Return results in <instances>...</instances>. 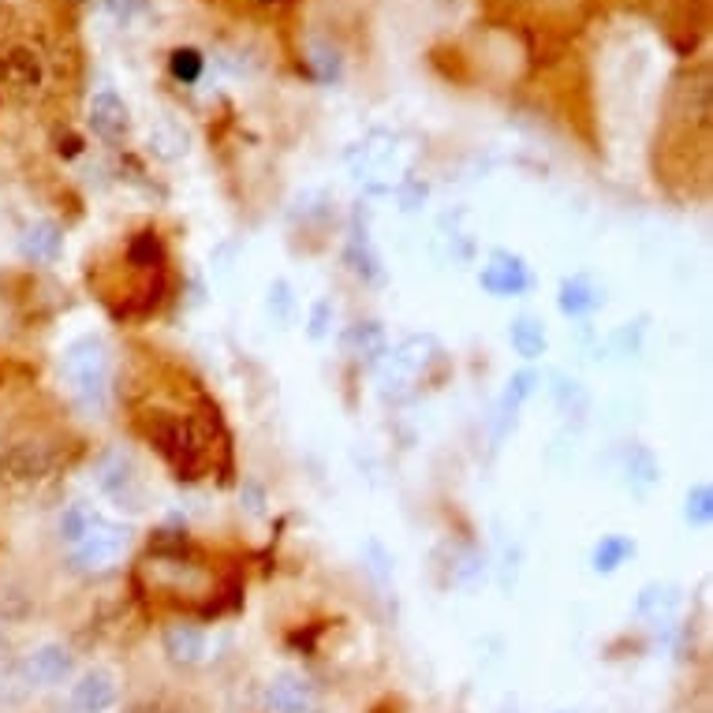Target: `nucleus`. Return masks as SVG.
Segmentation results:
<instances>
[{
  "mask_svg": "<svg viewBox=\"0 0 713 713\" xmlns=\"http://www.w3.org/2000/svg\"><path fill=\"white\" fill-rule=\"evenodd\" d=\"M266 710L269 713H310L314 710V687L303 676L284 672L266 691Z\"/></svg>",
  "mask_w": 713,
  "mask_h": 713,
  "instance_id": "11",
  "label": "nucleus"
},
{
  "mask_svg": "<svg viewBox=\"0 0 713 713\" xmlns=\"http://www.w3.org/2000/svg\"><path fill=\"white\" fill-rule=\"evenodd\" d=\"M161 646H165L169 661H176V665H198V661L206 658V635H202L195 624H172V628H165V635H161Z\"/></svg>",
  "mask_w": 713,
  "mask_h": 713,
  "instance_id": "14",
  "label": "nucleus"
},
{
  "mask_svg": "<svg viewBox=\"0 0 713 713\" xmlns=\"http://www.w3.org/2000/svg\"><path fill=\"white\" fill-rule=\"evenodd\" d=\"M340 344H344V352H348L352 359H359V363H381L385 352H389V336H385V329L378 322L352 325V329L344 333Z\"/></svg>",
  "mask_w": 713,
  "mask_h": 713,
  "instance_id": "13",
  "label": "nucleus"
},
{
  "mask_svg": "<svg viewBox=\"0 0 713 713\" xmlns=\"http://www.w3.org/2000/svg\"><path fill=\"white\" fill-rule=\"evenodd\" d=\"M116 676L109 669H90L79 676V684L71 687V702H75L79 713H109L116 706Z\"/></svg>",
  "mask_w": 713,
  "mask_h": 713,
  "instance_id": "8",
  "label": "nucleus"
},
{
  "mask_svg": "<svg viewBox=\"0 0 713 713\" xmlns=\"http://www.w3.org/2000/svg\"><path fill=\"white\" fill-rule=\"evenodd\" d=\"M635 609H639V617L669 620L680 609V590L672 583H650V587H643V594H639Z\"/></svg>",
  "mask_w": 713,
  "mask_h": 713,
  "instance_id": "18",
  "label": "nucleus"
},
{
  "mask_svg": "<svg viewBox=\"0 0 713 713\" xmlns=\"http://www.w3.org/2000/svg\"><path fill=\"white\" fill-rule=\"evenodd\" d=\"M0 86L16 101H38L49 86V64L42 49L30 42H8L0 49Z\"/></svg>",
  "mask_w": 713,
  "mask_h": 713,
  "instance_id": "3",
  "label": "nucleus"
},
{
  "mask_svg": "<svg viewBox=\"0 0 713 713\" xmlns=\"http://www.w3.org/2000/svg\"><path fill=\"white\" fill-rule=\"evenodd\" d=\"M101 490L109 497H116V501H124V497L135 490V467H131L128 456H109L105 464H101Z\"/></svg>",
  "mask_w": 713,
  "mask_h": 713,
  "instance_id": "20",
  "label": "nucleus"
},
{
  "mask_svg": "<svg viewBox=\"0 0 713 713\" xmlns=\"http://www.w3.org/2000/svg\"><path fill=\"white\" fill-rule=\"evenodd\" d=\"M71 669H75V658H71V650L60 646V643H42L23 658V676H27L30 687L64 684V680L71 676Z\"/></svg>",
  "mask_w": 713,
  "mask_h": 713,
  "instance_id": "7",
  "label": "nucleus"
},
{
  "mask_svg": "<svg viewBox=\"0 0 713 713\" xmlns=\"http://www.w3.org/2000/svg\"><path fill=\"white\" fill-rule=\"evenodd\" d=\"M684 516H687L691 527H710V519H713V490H710L706 482H702V486H691Z\"/></svg>",
  "mask_w": 713,
  "mask_h": 713,
  "instance_id": "26",
  "label": "nucleus"
},
{
  "mask_svg": "<svg viewBox=\"0 0 713 713\" xmlns=\"http://www.w3.org/2000/svg\"><path fill=\"white\" fill-rule=\"evenodd\" d=\"M98 519H101V516H98L90 505H83V501H79V505H68L64 516H60V538H64L68 546H79L90 531H94Z\"/></svg>",
  "mask_w": 713,
  "mask_h": 713,
  "instance_id": "22",
  "label": "nucleus"
},
{
  "mask_svg": "<svg viewBox=\"0 0 713 713\" xmlns=\"http://www.w3.org/2000/svg\"><path fill=\"white\" fill-rule=\"evenodd\" d=\"M262 8H269V12H281V8H292L295 0H258Z\"/></svg>",
  "mask_w": 713,
  "mask_h": 713,
  "instance_id": "28",
  "label": "nucleus"
},
{
  "mask_svg": "<svg viewBox=\"0 0 713 713\" xmlns=\"http://www.w3.org/2000/svg\"><path fill=\"white\" fill-rule=\"evenodd\" d=\"M602 303H605L602 288H598L587 273H576V277H568L564 284H560L557 307H560L564 318H587V314H594Z\"/></svg>",
  "mask_w": 713,
  "mask_h": 713,
  "instance_id": "12",
  "label": "nucleus"
},
{
  "mask_svg": "<svg viewBox=\"0 0 713 713\" xmlns=\"http://www.w3.org/2000/svg\"><path fill=\"white\" fill-rule=\"evenodd\" d=\"M538 381H542V378H538L534 370H519L516 378L508 381V393H505V404H501V419H516L519 407H523L534 396Z\"/></svg>",
  "mask_w": 713,
  "mask_h": 713,
  "instance_id": "23",
  "label": "nucleus"
},
{
  "mask_svg": "<svg viewBox=\"0 0 713 713\" xmlns=\"http://www.w3.org/2000/svg\"><path fill=\"white\" fill-rule=\"evenodd\" d=\"M19 251H23L27 262H34V266H49V262L60 258V251H64V232H60L57 221H34L23 228V236H19Z\"/></svg>",
  "mask_w": 713,
  "mask_h": 713,
  "instance_id": "10",
  "label": "nucleus"
},
{
  "mask_svg": "<svg viewBox=\"0 0 713 713\" xmlns=\"http://www.w3.org/2000/svg\"><path fill=\"white\" fill-rule=\"evenodd\" d=\"M266 307H269V318L277 322L281 329H288L292 318H295V295H292V288H288V281H273V284H269Z\"/></svg>",
  "mask_w": 713,
  "mask_h": 713,
  "instance_id": "24",
  "label": "nucleus"
},
{
  "mask_svg": "<svg viewBox=\"0 0 713 713\" xmlns=\"http://www.w3.org/2000/svg\"><path fill=\"white\" fill-rule=\"evenodd\" d=\"M508 340H512L516 355H523V359H538V355H546V325L531 318V314H519V318L508 325Z\"/></svg>",
  "mask_w": 713,
  "mask_h": 713,
  "instance_id": "17",
  "label": "nucleus"
},
{
  "mask_svg": "<svg viewBox=\"0 0 713 713\" xmlns=\"http://www.w3.org/2000/svg\"><path fill=\"white\" fill-rule=\"evenodd\" d=\"M128 542H131L128 527L109 523V519L101 516L94 523V531H90L79 546H71V564H75L79 572H109V568L120 560V553L128 549Z\"/></svg>",
  "mask_w": 713,
  "mask_h": 713,
  "instance_id": "5",
  "label": "nucleus"
},
{
  "mask_svg": "<svg viewBox=\"0 0 713 713\" xmlns=\"http://www.w3.org/2000/svg\"><path fill=\"white\" fill-rule=\"evenodd\" d=\"M60 378L68 385V396L83 411L101 415L109 407L112 389V355L101 336H83V340L68 344L64 359H60Z\"/></svg>",
  "mask_w": 713,
  "mask_h": 713,
  "instance_id": "1",
  "label": "nucleus"
},
{
  "mask_svg": "<svg viewBox=\"0 0 713 713\" xmlns=\"http://www.w3.org/2000/svg\"><path fill=\"white\" fill-rule=\"evenodd\" d=\"M628 557H635V542L624 534H605L602 542L594 546V553H590V564H594V572H617L620 564H628Z\"/></svg>",
  "mask_w": 713,
  "mask_h": 713,
  "instance_id": "19",
  "label": "nucleus"
},
{
  "mask_svg": "<svg viewBox=\"0 0 713 713\" xmlns=\"http://www.w3.org/2000/svg\"><path fill=\"white\" fill-rule=\"evenodd\" d=\"M53 460L42 445H16L8 456H0V471L4 478H16V482H30V478H42Z\"/></svg>",
  "mask_w": 713,
  "mask_h": 713,
  "instance_id": "15",
  "label": "nucleus"
},
{
  "mask_svg": "<svg viewBox=\"0 0 713 713\" xmlns=\"http://www.w3.org/2000/svg\"><path fill=\"white\" fill-rule=\"evenodd\" d=\"M624 475H628V482H631V490H639V493H646L650 486L658 482V460H654V452L643 445H631V452H628V460H624Z\"/></svg>",
  "mask_w": 713,
  "mask_h": 713,
  "instance_id": "21",
  "label": "nucleus"
},
{
  "mask_svg": "<svg viewBox=\"0 0 713 713\" xmlns=\"http://www.w3.org/2000/svg\"><path fill=\"white\" fill-rule=\"evenodd\" d=\"M146 434L180 478H195L202 471L206 448H202V437L187 419H176V415H169V411H154L146 419Z\"/></svg>",
  "mask_w": 713,
  "mask_h": 713,
  "instance_id": "2",
  "label": "nucleus"
},
{
  "mask_svg": "<svg viewBox=\"0 0 713 713\" xmlns=\"http://www.w3.org/2000/svg\"><path fill=\"white\" fill-rule=\"evenodd\" d=\"M325 314H329V303H318L310 318V336H325Z\"/></svg>",
  "mask_w": 713,
  "mask_h": 713,
  "instance_id": "27",
  "label": "nucleus"
},
{
  "mask_svg": "<svg viewBox=\"0 0 713 713\" xmlns=\"http://www.w3.org/2000/svg\"><path fill=\"white\" fill-rule=\"evenodd\" d=\"M512 713H516V710H512Z\"/></svg>",
  "mask_w": 713,
  "mask_h": 713,
  "instance_id": "30",
  "label": "nucleus"
},
{
  "mask_svg": "<svg viewBox=\"0 0 713 713\" xmlns=\"http://www.w3.org/2000/svg\"><path fill=\"white\" fill-rule=\"evenodd\" d=\"M564 713H572V710H564Z\"/></svg>",
  "mask_w": 713,
  "mask_h": 713,
  "instance_id": "29",
  "label": "nucleus"
},
{
  "mask_svg": "<svg viewBox=\"0 0 713 713\" xmlns=\"http://www.w3.org/2000/svg\"><path fill=\"white\" fill-rule=\"evenodd\" d=\"M27 676H23V661L12 654V646L0 639V706H19L27 699Z\"/></svg>",
  "mask_w": 713,
  "mask_h": 713,
  "instance_id": "16",
  "label": "nucleus"
},
{
  "mask_svg": "<svg viewBox=\"0 0 713 713\" xmlns=\"http://www.w3.org/2000/svg\"><path fill=\"white\" fill-rule=\"evenodd\" d=\"M437 344L434 336H411V340H404L400 348L385 352L381 359V370H378V385L385 396H400L411 389L415 381H419V374L426 370V363L434 359Z\"/></svg>",
  "mask_w": 713,
  "mask_h": 713,
  "instance_id": "4",
  "label": "nucleus"
},
{
  "mask_svg": "<svg viewBox=\"0 0 713 713\" xmlns=\"http://www.w3.org/2000/svg\"><path fill=\"white\" fill-rule=\"evenodd\" d=\"M478 284L482 292L497 295V299H512V295H523L531 288V269L519 254H508V251H493L490 262L478 273Z\"/></svg>",
  "mask_w": 713,
  "mask_h": 713,
  "instance_id": "6",
  "label": "nucleus"
},
{
  "mask_svg": "<svg viewBox=\"0 0 713 713\" xmlns=\"http://www.w3.org/2000/svg\"><path fill=\"white\" fill-rule=\"evenodd\" d=\"M169 68H172V75H176L183 86H191V83H198V79H202L206 60H202L198 49H176V53L169 57Z\"/></svg>",
  "mask_w": 713,
  "mask_h": 713,
  "instance_id": "25",
  "label": "nucleus"
},
{
  "mask_svg": "<svg viewBox=\"0 0 713 713\" xmlns=\"http://www.w3.org/2000/svg\"><path fill=\"white\" fill-rule=\"evenodd\" d=\"M90 128L101 142H124L131 131V112L112 90H101L90 101Z\"/></svg>",
  "mask_w": 713,
  "mask_h": 713,
  "instance_id": "9",
  "label": "nucleus"
}]
</instances>
